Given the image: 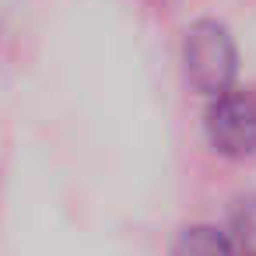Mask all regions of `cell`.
Returning a JSON list of instances; mask_svg holds the SVG:
<instances>
[{"instance_id":"2","label":"cell","mask_w":256,"mask_h":256,"mask_svg":"<svg viewBox=\"0 0 256 256\" xmlns=\"http://www.w3.org/2000/svg\"><path fill=\"white\" fill-rule=\"evenodd\" d=\"M207 140L224 158L256 154V95L252 92H221L207 109Z\"/></svg>"},{"instance_id":"1","label":"cell","mask_w":256,"mask_h":256,"mask_svg":"<svg viewBox=\"0 0 256 256\" xmlns=\"http://www.w3.org/2000/svg\"><path fill=\"white\" fill-rule=\"evenodd\" d=\"M182 64H186V78L200 95H221L232 88L235 70H238V53L235 42L228 36L224 25L218 22H196L186 32L182 42Z\"/></svg>"},{"instance_id":"3","label":"cell","mask_w":256,"mask_h":256,"mask_svg":"<svg viewBox=\"0 0 256 256\" xmlns=\"http://www.w3.org/2000/svg\"><path fill=\"white\" fill-rule=\"evenodd\" d=\"M172 256H235V252H232V242H228L218 228H210V224H193V228H186V232L176 238Z\"/></svg>"}]
</instances>
